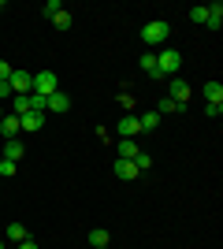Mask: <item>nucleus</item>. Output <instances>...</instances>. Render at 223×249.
I'll use <instances>...</instances> for the list:
<instances>
[{
    "label": "nucleus",
    "mask_w": 223,
    "mask_h": 249,
    "mask_svg": "<svg viewBox=\"0 0 223 249\" xmlns=\"http://www.w3.org/2000/svg\"><path fill=\"white\" fill-rule=\"evenodd\" d=\"M171 37V26L164 19H153V22H145L141 26V41L149 45V49H164V41Z\"/></svg>",
    "instance_id": "1"
},
{
    "label": "nucleus",
    "mask_w": 223,
    "mask_h": 249,
    "mask_svg": "<svg viewBox=\"0 0 223 249\" xmlns=\"http://www.w3.org/2000/svg\"><path fill=\"white\" fill-rule=\"evenodd\" d=\"M179 67H182V52L179 49H160L156 52V74L160 78H175Z\"/></svg>",
    "instance_id": "2"
},
{
    "label": "nucleus",
    "mask_w": 223,
    "mask_h": 249,
    "mask_svg": "<svg viewBox=\"0 0 223 249\" xmlns=\"http://www.w3.org/2000/svg\"><path fill=\"white\" fill-rule=\"evenodd\" d=\"M56 89H60V74L56 71H37L34 74V93L37 97H52Z\"/></svg>",
    "instance_id": "3"
},
{
    "label": "nucleus",
    "mask_w": 223,
    "mask_h": 249,
    "mask_svg": "<svg viewBox=\"0 0 223 249\" xmlns=\"http://www.w3.org/2000/svg\"><path fill=\"white\" fill-rule=\"evenodd\" d=\"M8 86H11V93H15V97H26V93H34V74L30 71H11Z\"/></svg>",
    "instance_id": "4"
},
{
    "label": "nucleus",
    "mask_w": 223,
    "mask_h": 249,
    "mask_svg": "<svg viewBox=\"0 0 223 249\" xmlns=\"http://www.w3.org/2000/svg\"><path fill=\"white\" fill-rule=\"evenodd\" d=\"M190 93H193V89H190V82H186V78H171V89H168V97H171L175 104H179V108H186Z\"/></svg>",
    "instance_id": "5"
},
{
    "label": "nucleus",
    "mask_w": 223,
    "mask_h": 249,
    "mask_svg": "<svg viewBox=\"0 0 223 249\" xmlns=\"http://www.w3.org/2000/svg\"><path fill=\"white\" fill-rule=\"evenodd\" d=\"M119 138H138L141 134V123H138V115L134 112H123V119H119Z\"/></svg>",
    "instance_id": "6"
},
{
    "label": "nucleus",
    "mask_w": 223,
    "mask_h": 249,
    "mask_svg": "<svg viewBox=\"0 0 223 249\" xmlns=\"http://www.w3.org/2000/svg\"><path fill=\"white\" fill-rule=\"evenodd\" d=\"M0 134H4V142H8V138H19V134H22V126H19V115L4 112V119H0Z\"/></svg>",
    "instance_id": "7"
},
{
    "label": "nucleus",
    "mask_w": 223,
    "mask_h": 249,
    "mask_svg": "<svg viewBox=\"0 0 223 249\" xmlns=\"http://www.w3.org/2000/svg\"><path fill=\"white\" fill-rule=\"evenodd\" d=\"M112 171H116V178H123V182H130V178L141 175L138 167H134V160H116V164H112Z\"/></svg>",
    "instance_id": "8"
},
{
    "label": "nucleus",
    "mask_w": 223,
    "mask_h": 249,
    "mask_svg": "<svg viewBox=\"0 0 223 249\" xmlns=\"http://www.w3.org/2000/svg\"><path fill=\"white\" fill-rule=\"evenodd\" d=\"M41 123H45V112H26V115H19V126L22 130H41Z\"/></svg>",
    "instance_id": "9"
},
{
    "label": "nucleus",
    "mask_w": 223,
    "mask_h": 249,
    "mask_svg": "<svg viewBox=\"0 0 223 249\" xmlns=\"http://www.w3.org/2000/svg\"><path fill=\"white\" fill-rule=\"evenodd\" d=\"M67 108H71V97H67L64 89H56V93L49 97V108H45V112H67Z\"/></svg>",
    "instance_id": "10"
},
{
    "label": "nucleus",
    "mask_w": 223,
    "mask_h": 249,
    "mask_svg": "<svg viewBox=\"0 0 223 249\" xmlns=\"http://www.w3.org/2000/svg\"><path fill=\"white\" fill-rule=\"evenodd\" d=\"M22 153H26V149H22L19 138H8V142H4V160H11V164H15V160H22Z\"/></svg>",
    "instance_id": "11"
},
{
    "label": "nucleus",
    "mask_w": 223,
    "mask_h": 249,
    "mask_svg": "<svg viewBox=\"0 0 223 249\" xmlns=\"http://www.w3.org/2000/svg\"><path fill=\"white\" fill-rule=\"evenodd\" d=\"M141 149H138V142L134 138H119V160H134Z\"/></svg>",
    "instance_id": "12"
},
{
    "label": "nucleus",
    "mask_w": 223,
    "mask_h": 249,
    "mask_svg": "<svg viewBox=\"0 0 223 249\" xmlns=\"http://www.w3.org/2000/svg\"><path fill=\"white\" fill-rule=\"evenodd\" d=\"M208 30H220L223 26V4H208V19H205Z\"/></svg>",
    "instance_id": "13"
},
{
    "label": "nucleus",
    "mask_w": 223,
    "mask_h": 249,
    "mask_svg": "<svg viewBox=\"0 0 223 249\" xmlns=\"http://www.w3.org/2000/svg\"><path fill=\"white\" fill-rule=\"evenodd\" d=\"M108 242H112V234H108L104 227H93V231H89V246H93V249H104Z\"/></svg>",
    "instance_id": "14"
},
{
    "label": "nucleus",
    "mask_w": 223,
    "mask_h": 249,
    "mask_svg": "<svg viewBox=\"0 0 223 249\" xmlns=\"http://www.w3.org/2000/svg\"><path fill=\"white\" fill-rule=\"evenodd\" d=\"M205 101L208 104H223V86L220 82H205Z\"/></svg>",
    "instance_id": "15"
},
{
    "label": "nucleus",
    "mask_w": 223,
    "mask_h": 249,
    "mask_svg": "<svg viewBox=\"0 0 223 249\" xmlns=\"http://www.w3.org/2000/svg\"><path fill=\"white\" fill-rule=\"evenodd\" d=\"M26 238H30V234H26L22 223H8V242L11 246H19V242H26Z\"/></svg>",
    "instance_id": "16"
},
{
    "label": "nucleus",
    "mask_w": 223,
    "mask_h": 249,
    "mask_svg": "<svg viewBox=\"0 0 223 249\" xmlns=\"http://www.w3.org/2000/svg\"><path fill=\"white\" fill-rule=\"evenodd\" d=\"M30 112V93L26 97H11V115H26Z\"/></svg>",
    "instance_id": "17"
},
{
    "label": "nucleus",
    "mask_w": 223,
    "mask_h": 249,
    "mask_svg": "<svg viewBox=\"0 0 223 249\" xmlns=\"http://www.w3.org/2000/svg\"><path fill=\"white\" fill-rule=\"evenodd\" d=\"M171 112H182V108L171 101V97H160V101H156V115H171Z\"/></svg>",
    "instance_id": "18"
},
{
    "label": "nucleus",
    "mask_w": 223,
    "mask_h": 249,
    "mask_svg": "<svg viewBox=\"0 0 223 249\" xmlns=\"http://www.w3.org/2000/svg\"><path fill=\"white\" fill-rule=\"evenodd\" d=\"M141 71L153 74V78H160L156 74V52H145V56H141Z\"/></svg>",
    "instance_id": "19"
},
{
    "label": "nucleus",
    "mask_w": 223,
    "mask_h": 249,
    "mask_svg": "<svg viewBox=\"0 0 223 249\" xmlns=\"http://www.w3.org/2000/svg\"><path fill=\"white\" fill-rule=\"evenodd\" d=\"M71 22L74 19H71V11H67V8L60 11V15H52V26H56V30H71Z\"/></svg>",
    "instance_id": "20"
},
{
    "label": "nucleus",
    "mask_w": 223,
    "mask_h": 249,
    "mask_svg": "<svg viewBox=\"0 0 223 249\" xmlns=\"http://www.w3.org/2000/svg\"><path fill=\"white\" fill-rule=\"evenodd\" d=\"M138 123H141V130H156L160 115H156V112H141V115H138Z\"/></svg>",
    "instance_id": "21"
},
{
    "label": "nucleus",
    "mask_w": 223,
    "mask_h": 249,
    "mask_svg": "<svg viewBox=\"0 0 223 249\" xmlns=\"http://www.w3.org/2000/svg\"><path fill=\"white\" fill-rule=\"evenodd\" d=\"M60 11H64V4H60V0H49V4L41 8V15H45V19H52V15H60Z\"/></svg>",
    "instance_id": "22"
},
{
    "label": "nucleus",
    "mask_w": 223,
    "mask_h": 249,
    "mask_svg": "<svg viewBox=\"0 0 223 249\" xmlns=\"http://www.w3.org/2000/svg\"><path fill=\"white\" fill-rule=\"evenodd\" d=\"M190 19H193V22H205V19H208V4H197V8H190Z\"/></svg>",
    "instance_id": "23"
},
{
    "label": "nucleus",
    "mask_w": 223,
    "mask_h": 249,
    "mask_svg": "<svg viewBox=\"0 0 223 249\" xmlns=\"http://www.w3.org/2000/svg\"><path fill=\"white\" fill-rule=\"evenodd\" d=\"M134 167H138V171H149V167H153V156H149V153H138V156H134Z\"/></svg>",
    "instance_id": "24"
},
{
    "label": "nucleus",
    "mask_w": 223,
    "mask_h": 249,
    "mask_svg": "<svg viewBox=\"0 0 223 249\" xmlns=\"http://www.w3.org/2000/svg\"><path fill=\"white\" fill-rule=\"evenodd\" d=\"M15 175V164H11V160H4V156H0V178H11Z\"/></svg>",
    "instance_id": "25"
},
{
    "label": "nucleus",
    "mask_w": 223,
    "mask_h": 249,
    "mask_svg": "<svg viewBox=\"0 0 223 249\" xmlns=\"http://www.w3.org/2000/svg\"><path fill=\"white\" fill-rule=\"evenodd\" d=\"M119 104H123V112H134V97L130 93H119Z\"/></svg>",
    "instance_id": "26"
},
{
    "label": "nucleus",
    "mask_w": 223,
    "mask_h": 249,
    "mask_svg": "<svg viewBox=\"0 0 223 249\" xmlns=\"http://www.w3.org/2000/svg\"><path fill=\"white\" fill-rule=\"evenodd\" d=\"M11 71H15V67H8V60H0V82H8Z\"/></svg>",
    "instance_id": "27"
},
{
    "label": "nucleus",
    "mask_w": 223,
    "mask_h": 249,
    "mask_svg": "<svg viewBox=\"0 0 223 249\" xmlns=\"http://www.w3.org/2000/svg\"><path fill=\"white\" fill-rule=\"evenodd\" d=\"M11 97H15V93H11V86H8V82H0V104L11 101Z\"/></svg>",
    "instance_id": "28"
},
{
    "label": "nucleus",
    "mask_w": 223,
    "mask_h": 249,
    "mask_svg": "<svg viewBox=\"0 0 223 249\" xmlns=\"http://www.w3.org/2000/svg\"><path fill=\"white\" fill-rule=\"evenodd\" d=\"M15 249H37V242H34V238H26V242H19Z\"/></svg>",
    "instance_id": "29"
},
{
    "label": "nucleus",
    "mask_w": 223,
    "mask_h": 249,
    "mask_svg": "<svg viewBox=\"0 0 223 249\" xmlns=\"http://www.w3.org/2000/svg\"><path fill=\"white\" fill-rule=\"evenodd\" d=\"M0 119H4V104H0Z\"/></svg>",
    "instance_id": "30"
},
{
    "label": "nucleus",
    "mask_w": 223,
    "mask_h": 249,
    "mask_svg": "<svg viewBox=\"0 0 223 249\" xmlns=\"http://www.w3.org/2000/svg\"><path fill=\"white\" fill-rule=\"evenodd\" d=\"M0 11H4V0H0Z\"/></svg>",
    "instance_id": "31"
},
{
    "label": "nucleus",
    "mask_w": 223,
    "mask_h": 249,
    "mask_svg": "<svg viewBox=\"0 0 223 249\" xmlns=\"http://www.w3.org/2000/svg\"><path fill=\"white\" fill-rule=\"evenodd\" d=\"M4 246H8V242H0V249H4Z\"/></svg>",
    "instance_id": "32"
},
{
    "label": "nucleus",
    "mask_w": 223,
    "mask_h": 249,
    "mask_svg": "<svg viewBox=\"0 0 223 249\" xmlns=\"http://www.w3.org/2000/svg\"><path fill=\"white\" fill-rule=\"evenodd\" d=\"M4 249H11V246H4Z\"/></svg>",
    "instance_id": "33"
},
{
    "label": "nucleus",
    "mask_w": 223,
    "mask_h": 249,
    "mask_svg": "<svg viewBox=\"0 0 223 249\" xmlns=\"http://www.w3.org/2000/svg\"><path fill=\"white\" fill-rule=\"evenodd\" d=\"M104 249H108V246H104Z\"/></svg>",
    "instance_id": "34"
}]
</instances>
